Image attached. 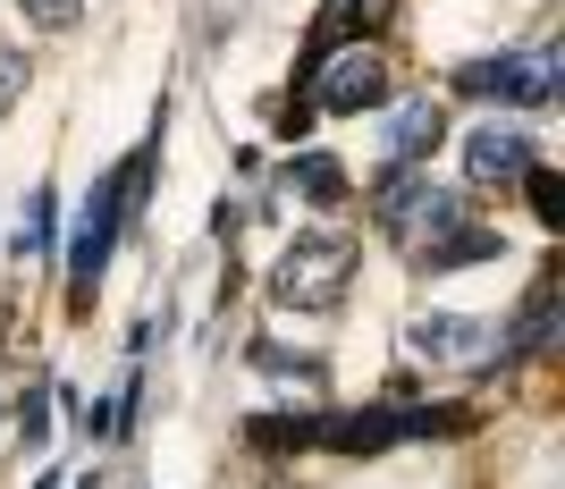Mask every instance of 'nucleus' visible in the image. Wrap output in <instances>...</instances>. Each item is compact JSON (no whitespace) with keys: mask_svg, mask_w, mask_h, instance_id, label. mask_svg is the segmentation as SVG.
Wrapping results in <instances>:
<instances>
[{"mask_svg":"<svg viewBox=\"0 0 565 489\" xmlns=\"http://www.w3.org/2000/svg\"><path fill=\"white\" fill-rule=\"evenodd\" d=\"M136 194H143V152H136L127 169H110V178L85 194L76 236H68V296H76V304H94V287H102V270H110V245H118V228H127Z\"/></svg>","mask_w":565,"mask_h":489,"instance_id":"1","label":"nucleus"},{"mask_svg":"<svg viewBox=\"0 0 565 489\" xmlns=\"http://www.w3.org/2000/svg\"><path fill=\"white\" fill-rule=\"evenodd\" d=\"M347 287H354V236H338V228L296 236L279 254V270H270V296H279L287 312H330Z\"/></svg>","mask_w":565,"mask_h":489,"instance_id":"2","label":"nucleus"},{"mask_svg":"<svg viewBox=\"0 0 565 489\" xmlns=\"http://www.w3.org/2000/svg\"><path fill=\"white\" fill-rule=\"evenodd\" d=\"M380 228L397 236V245H414V254H430L448 228H465V203L448 187L414 178V169H397V178H380Z\"/></svg>","mask_w":565,"mask_h":489,"instance_id":"3","label":"nucleus"},{"mask_svg":"<svg viewBox=\"0 0 565 489\" xmlns=\"http://www.w3.org/2000/svg\"><path fill=\"white\" fill-rule=\"evenodd\" d=\"M456 85L465 94H498L507 110H548L557 102V43H523L507 60H472Z\"/></svg>","mask_w":565,"mask_h":489,"instance_id":"4","label":"nucleus"},{"mask_svg":"<svg viewBox=\"0 0 565 489\" xmlns=\"http://www.w3.org/2000/svg\"><path fill=\"white\" fill-rule=\"evenodd\" d=\"M388 94V68H380V51L363 43H338L321 60H305V102L312 110H380Z\"/></svg>","mask_w":565,"mask_h":489,"instance_id":"5","label":"nucleus"},{"mask_svg":"<svg viewBox=\"0 0 565 489\" xmlns=\"http://www.w3.org/2000/svg\"><path fill=\"white\" fill-rule=\"evenodd\" d=\"M523 169H532V143H523L515 127H472V143H465L472 187H523Z\"/></svg>","mask_w":565,"mask_h":489,"instance_id":"6","label":"nucleus"},{"mask_svg":"<svg viewBox=\"0 0 565 489\" xmlns=\"http://www.w3.org/2000/svg\"><path fill=\"white\" fill-rule=\"evenodd\" d=\"M405 347L430 354V363H465V354L490 347V321H472V312H430V321L405 329Z\"/></svg>","mask_w":565,"mask_h":489,"instance_id":"7","label":"nucleus"},{"mask_svg":"<svg viewBox=\"0 0 565 489\" xmlns=\"http://www.w3.org/2000/svg\"><path fill=\"white\" fill-rule=\"evenodd\" d=\"M439 136H448V110H430V102H405V110L388 118V161L414 169L423 152H439Z\"/></svg>","mask_w":565,"mask_h":489,"instance_id":"8","label":"nucleus"},{"mask_svg":"<svg viewBox=\"0 0 565 489\" xmlns=\"http://www.w3.org/2000/svg\"><path fill=\"white\" fill-rule=\"evenodd\" d=\"M380 18H388V0H330L321 25H312V51H305V60H321V51H338V43H363Z\"/></svg>","mask_w":565,"mask_h":489,"instance_id":"9","label":"nucleus"},{"mask_svg":"<svg viewBox=\"0 0 565 489\" xmlns=\"http://www.w3.org/2000/svg\"><path fill=\"white\" fill-rule=\"evenodd\" d=\"M498 254H507V236H490V228H448L423 262H430V270H465V262H498Z\"/></svg>","mask_w":565,"mask_h":489,"instance_id":"10","label":"nucleus"},{"mask_svg":"<svg viewBox=\"0 0 565 489\" xmlns=\"http://www.w3.org/2000/svg\"><path fill=\"white\" fill-rule=\"evenodd\" d=\"M287 178H296V194H312V203H338V194H347V169H338L330 152H296Z\"/></svg>","mask_w":565,"mask_h":489,"instance_id":"11","label":"nucleus"},{"mask_svg":"<svg viewBox=\"0 0 565 489\" xmlns=\"http://www.w3.org/2000/svg\"><path fill=\"white\" fill-rule=\"evenodd\" d=\"M245 439L262 456H287V447H312V422L305 414H262V422H245Z\"/></svg>","mask_w":565,"mask_h":489,"instance_id":"12","label":"nucleus"},{"mask_svg":"<svg viewBox=\"0 0 565 489\" xmlns=\"http://www.w3.org/2000/svg\"><path fill=\"white\" fill-rule=\"evenodd\" d=\"M548 321H557V296H548V287H541V296L523 304V321H515V338H507V363H523V354L541 347V338H548Z\"/></svg>","mask_w":565,"mask_h":489,"instance_id":"13","label":"nucleus"},{"mask_svg":"<svg viewBox=\"0 0 565 489\" xmlns=\"http://www.w3.org/2000/svg\"><path fill=\"white\" fill-rule=\"evenodd\" d=\"M523 187H532V211H541V228H557V220H565V194H557V178H548V169L532 161V169H523Z\"/></svg>","mask_w":565,"mask_h":489,"instance_id":"14","label":"nucleus"},{"mask_svg":"<svg viewBox=\"0 0 565 489\" xmlns=\"http://www.w3.org/2000/svg\"><path fill=\"white\" fill-rule=\"evenodd\" d=\"M43 245H51V194H34L18 220V254H43Z\"/></svg>","mask_w":565,"mask_h":489,"instance_id":"15","label":"nucleus"},{"mask_svg":"<svg viewBox=\"0 0 565 489\" xmlns=\"http://www.w3.org/2000/svg\"><path fill=\"white\" fill-rule=\"evenodd\" d=\"M18 9H25V25L60 34V25H76V9H85V0H18Z\"/></svg>","mask_w":565,"mask_h":489,"instance_id":"16","label":"nucleus"},{"mask_svg":"<svg viewBox=\"0 0 565 489\" xmlns=\"http://www.w3.org/2000/svg\"><path fill=\"white\" fill-rule=\"evenodd\" d=\"M254 363H262V372H279V380H287V389H312V380H321V363H312V354H305V363H287V354H279V347H262V354H254Z\"/></svg>","mask_w":565,"mask_h":489,"instance_id":"17","label":"nucleus"},{"mask_svg":"<svg viewBox=\"0 0 565 489\" xmlns=\"http://www.w3.org/2000/svg\"><path fill=\"white\" fill-rule=\"evenodd\" d=\"M43 430H51V396L34 389V396L18 405V439H25V447H43Z\"/></svg>","mask_w":565,"mask_h":489,"instance_id":"18","label":"nucleus"},{"mask_svg":"<svg viewBox=\"0 0 565 489\" xmlns=\"http://www.w3.org/2000/svg\"><path fill=\"white\" fill-rule=\"evenodd\" d=\"M312 118H321V110H312V102H287V110H279V136L296 143V136H305V127H312Z\"/></svg>","mask_w":565,"mask_h":489,"instance_id":"19","label":"nucleus"},{"mask_svg":"<svg viewBox=\"0 0 565 489\" xmlns=\"http://www.w3.org/2000/svg\"><path fill=\"white\" fill-rule=\"evenodd\" d=\"M18 85H25V51H0V102L18 94Z\"/></svg>","mask_w":565,"mask_h":489,"instance_id":"20","label":"nucleus"}]
</instances>
